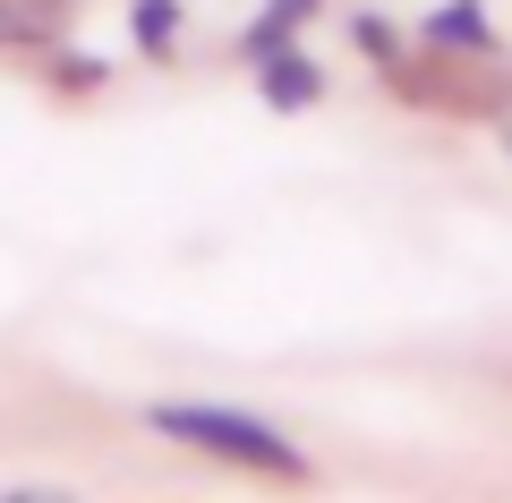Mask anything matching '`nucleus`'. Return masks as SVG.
Returning a JSON list of instances; mask_svg holds the SVG:
<instances>
[{"mask_svg": "<svg viewBox=\"0 0 512 503\" xmlns=\"http://www.w3.org/2000/svg\"><path fill=\"white\" fill-rule=\"evenodd\" d=\"M146 427L171 435V444H188V452H205V461L248 469V478H282V486H308V478H316V461L274 427V418L231 410V401H154Z\"/></svg>", "mask_w": 512, "mask_h": 503, "instance_id": "1", "label": "nucleus"}, {"mask_svg": "<svg viewBox=\"0 0 512 503\" xmlns=\"http://www.w3.org/2000/svg\"><path fill=\"white\" fill-rule=\"evenodd\" d=\"M419 52H444V60H495L504 35H495L487 0H436L419 18Z\"/></svg>", "mask_w": 512, "mask_h": 503, "instance_id": "2", "label": "nucleus"}, {"mask_svg": "<svg viewBox=\"0 0 512 503\" xmlns=\"http://www.w3.org/2000/svg\"><path fill=\"white\" fill-rule=\"evenodd\" d=\"M248 69H256V103L265 111H316L325 103V60L308 43H282V52L248 60Z\"/></svg>", "mask_w": 512, "mask_h": 503, "instance_id": "3", "label": "nucleus"}, {"mask_svg": "<svg viewBox=\"0 0 512 503\" xmlns=\"http://www.w3.org/2000/svg\"><path fill=\"white\" fill-rule=\"evenodd\" d=\"M316 18H325V0H256V18L239 26V60H265L282 43H299Z\"/></svg>", "mask_w": 512, "mask_h": 503, "instance_id": "4", "label": "nucleus"}, {"mask_svg": "<svg viewBox=\"0 0 512 503\" xmlns=\"http://www.w3.org/2000/svg\"><path fill=\"white\" fill-rule=\"evenodd\" d=\"M69 26V0H0V43L9 52H52Z\"/></svg>", "mask_w": 512, "mask_h": 503, "instance_id": "5", "label": "nucleus"}, {"mask_svg": "<svg viewBox=\"0 0 512 503\" xmlns=\"http://www.w3.org/2000/svg\"><path fill=\"white\" fill-rule=\"evenodd\" d=\"M128 43L146 60H171L180 52V0H128Z\"/></svg>", "mask_w": 512, "mask_h": 503, "instance_id": "6", "label": "nucleus"}, {"mask_svg": "<svg viewBox=\"0 0 512 503\" xmlns=\"http://www.w3.org/2000/svg\"><path fill=\"white\" fill-rule=\"evenodd\" d=\"M342 35H350V52L376 60V69H384V60H402V35H393V18H384V9H350Z\"/></svg>", "mask_w": 512, "mask_h": 503, "instance_id": "7", "label": "nucleus"}, {"mask_svg": "<svg viewBox=\"0 0 512 503\" xmlns=\"http://www.w3.org/2000/svg\"><path fill=\"white\" fill-rule=\"evenodd\" d=\"M52 77H60V94H94L111 69H103L94 52H60V60H52Z\"/></svg>", "mask_w": 512, "mask_h": 503, "instance_id": "8", "label": "nucleus"}, {"mask_svg": "<svg viewBox=\"0 0 512 503\" xmlns=\"http://www.w3.org/2000/svg\"><path fill=\"white\" fill-rule=\"evenodd\" d=\"M504 154H512V128H504Z\"/></svg>", "mask_w": 512, "mask_h": 503, "instance_id": "9", "label": "nucleus"}]
</instances>
